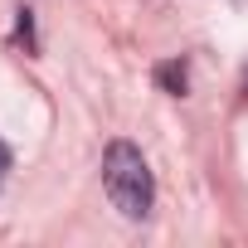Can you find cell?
I'll return each instance as SVG.
<instances>
[{
	"instance_id": "7a4b0ae2",
	"label": "cell",
	"mask_w": 248,
	"mask_h": 248,
	"mask_svg": "<svg viewBox=\"0 0 248 248\" xmlns=\"http://www.w3.org/2000/svg\"><path fill=\"white\" fill-rule=\"evenodd\" d=\"M156 83H161L170 97H185V88H190V68H185V59H166V63H156Z\"/></svg>"
},
{
	"instance_id": "3957f363",
	"label": "cell",
	"mask_w": 248,
	"mask_h": 248,
	"mask_svg": "<svg viewBox=\"0 0 248 248\" xmlns=\"http://www.w3.org/2000/svg\"><path fill=\"white\" fill-rule=\"evenodd\" d=\"M20 39L34 49V10H30V5H20Z\"/></svg>"
},
{
	"instance_id": "6da1fadb",
	"label": "cell",
	"mask_w": 248,
	"mask_h": 248,
	"mask_svg": "<svg viewBox=\"0 0 248 248\" xmlns=\"http://www.w3.org/2000/svg\"><path fill=\"white\" fill-rule=\"evenodd\" d=\"M102 190L112 200V209L122 219H146L151 204H156V180H151V166L141 156V146L132 141H112L102 151Z\"/></svg>"
},
{
	"instance_id": "277c9868",
	"label": "cell",
	"mask_w": 248,
	"mask_h": 248,
	"mask_svg": "<svg viewBox=\"0 0 248 248\" xmlns=\"http://www.w3.org/2000/svg\"><path fill=\"white\" fill-rule=\"evenodd\" d=\"M10 161H15V156H10V146L0 141V185H5V170H10Z\"/></svg>"
}]
</instances>
